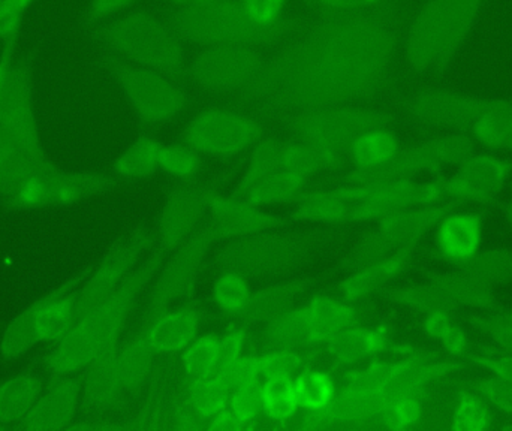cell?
Instances as JSON below:
<instances>
[{"label": "cell", "instance_id": "49", "mask_svg": "<svg viewBox=\"0 0 512 431\" xmlns=\"http://www.w3.org/2000/svg\"><path fill=\"white\" fill-rule=\"evenodd\" d=\"M424 333L430 339L436 340L450 357H468V336L465 330L454 321L453 313L438 312L424 316Z\"/></svg>", "mask_w": 512, "mask_h": 431}, {"label": "cell", "instance_id": "56", "mask_svg": "<svg viewBox=\"0 0 512 431\" xmlns=\"http://www.w3.org/2000/svg\"><path fill=\"white\" fill-rule=\"evenodd\" d=\"M246 14L258 24H273L285 17L289 0H240Z\"/></svg>", "mask_w": 512, "mask_h": 431}, {"label": "cell", "instance_id": "3", "mask_svg": "<svg viewBox=\"0 0 512 431\" xmlns=\"http://www.w3.org/2000/svg\"><path fill=\"white\" fill-rule=\"evenodd\" d=\"M348 226L268 229L251 237L221 243L213 256L219 271L249 280H276L298 273L345 238Z\"/></svg>", "mask_w": 512, "mask_h": 431}, {"label": "cell", "instance_id": "43", "mask_svg": "<svg viewBox=\"0 0 512 431\" xmlns=\"http://www.w3.org/2000/svg\"><path fill=\"white\" fill-rule=\"evenodd\" d=\"M221 334H200L192 340L182 355V373L185 382L201 381L215 375L221 361Z\"/></svg>", "mask_w": 512, "mask_h": 431}, {"label": "cell", "instance_id": "2", "mask_svg": "<svg viewBox=\"0 0 512 431\" xmlns=\"http://www.w3.org/2000/svg\"><path fill=\"white\" fill-rule=\"evenodd\" d=\"M167 253L159 249L107 297L93 304L57 342L48 345L38 364L50 373H75L122 342L129 319L149 289Z\"/></svg>", "mask_w": 512, "mask_h": 431}, {"label": "cell", "instance_id": "37", "mask_svg": "<svg viewBox=\"0 0 512 431\" xmlns=\"http://www.w3.org/2000/svg\"><path fill=\"white\" fill-rule=\"evenodd\" d=\"M283 170L298 174L304 179L312 180L318 174L325 171L337 170L348 164V156L342 153L333 152V150L322 149V147L313 146V144L304 143V141L292 140L282 141Z\"/></svg>", "mask_w": 512, "mask_h": 431}, {"label": "cell", "instance_id": "53", "mask_svg": "<svg viewBox=\"0 0 512 431\" xmlns=\"http://www.w3.org/2000/svg\"><path fill=\"white\" fill-rule=\"evenodd\" d=\"M469 327L489 337L501 352L512 355V322L499 312H475L466 316Z\"/></svg>", "mask_w": 512, "mask_h": 431}, {"label": "cell", "instance_id": "18", "mask_svg": "<svg viewBox=\"0 0 512 431\" xmlns=\"http://www.w3.org/2000/svg\"><path fill=\"white\" fill-rule=\"evenodd\" d=\"M261 50L237 45L204 47L188 63L186 77L209 93H240L259 74L265 63Z\"/></svg>", "mask_w": 512, "mask_h": 431}, {"label": "cell", "instance_id": "40", "mask_svg": "<svg viewBox=\"0 0 512 431\" xmlns=\"http://www.w3.org/2000/svg\"><path fill=\"white\" fill-rule=\"evenodd\" d=\"M382 297L396 306L403 309L412 310L415 313L427 316L432 313L459 312L456 306L451 303L450 298L430 280L423 279L420 283H411V285L388 286L381 292Z\"/></svg>", "mask_w": 512, "mask_h": 431}, {"label": "cell", "instance_id": "16", "mask_svg": "<svg viewBox=\"0 0 512 431\" xmlns=\"http://www.w3.org/2000/svg\"><path fill=\"white\" fill-rule=\"evenodd\" d=\"M337 189L346 200L351 201L349 225L375 223L412 207L432 206L447 201L442 177L427 182L409 179L381 185H340Z\"/></svg>", "mask_w": 512, "mask_h": 431}, {"label": "cell", "instance_id": "25", "mask_svg": "<svg viewBox=\"0 0 512 431\" xmlns=\"http://www.w3.org/2000/svg\"><path fill=\"white\" fill-rule=\"evenodd\" d=\"M322 348L328 360L340 369L364 366L370 361L379 360V357L388 352H411L405 348H397L387 328L366 327L361 322L346 328Z\"/></svg>", "mask_w": 512, "mask_h": 431}, {"label": "cell", "instance_id": "7", "mask_svg": "<svg viewBox=\"0 0 512 431\" xmlns=\"http://www.w3.org/2000/svg\"><path fill=\"white\" fill-rule=\"evenodd\" d=\"M484 0H427L403 36V59L414 74H445L471 35Z\"/></svg>", "mask_w": 512, "mask_h": 431}, {"label": "cell", "instance_id": "19", "mask_svg": "<svg viewBox=\"0 0 512 431\" xmlns=\"http://www.w3.org/2000/svg\"><path fill=\"white\" fill-rule=\"evenodd\" d=\"M216 192L197 179L177 182L165 195L156 217V249L168 255L192 237L206 222Z\"/></svg>", "mask_w": 512, "mask_h": 431}, {"label": "cell", "instance_id": "12", "mask_svg": "<svg viewBox=\"0 0 512 431\" xmlns=\"http://www.w3.org/2000/svg\"><path fill=\"white\" fill-rule=\"evenodd\" d=\"M116 185V177L108 174L66 171L54 165L50 170L24 180L0 197V201L5 209L12 212L60 209L108 194Z\"/></svg>", "mask_w": 512, "mask_h": 431}, {"label": "cell", "instance_id": "14", "mask_svg": "<svg viewBox=\"0 0 512 431\" xmlns=\"http://www.w3.org/2000/svg\"><path fill=\"white\" fill-rule=\"evenodd\" d=\"M264 137V125L254 114L212 107L189 120L182 141L204 158L228 159L254 149Z\"/></svg>", "mask_w": 512, "mask_h": 431}, {"label": "cell", "instance_id": "33", "mask_svg": "<svg viewBox=\"0 0 512 431\" xmlns=\"http://www.w3.org/2000/svg\"><path fill=\"white\" fill-rule=\"evenodd\" d=\"M117 367L126 397L141 393L149 385L155 372V358L152 346L147 342L143 330L116 348Z\"/></svg>", "mask_w": 512, "mask_h": 431}, {"label": "cell", "instance_id": "26", "mask_svg": "<svg viewBox=\"0 0 512 431\" xmlns=\"http://www.w3.org/2000/svg\"><path fill=\"white\" fill-rule=\"evenodd\" d=\"M203 321V310L194 301H188L159 313L141 325L140 330L146 334L153 352L158 357H167L180 354L192 340L197 339Z\"/></svg>", "mask_w": 512, "mask_h": 431}, {"label": "cell", "instance_id": "30", "mask_svg": "<svg viewBox=\"0 0 512 431\" xmlns=\"http://www.w3.org/2000/svg\"><path fill=\"white\" fill-rule=\"evenodd\" d=\"M424 279L435 283L459 310L493 313L504 309L493 288L478 282L477 279L457 268L447 271H426Z\"/></svg>", "mask_w": 512, "mask_h": 431}, {"label": "cell", "instance_id": "10", "mask_svg": "<svg viewBox=\"0 0 512 431\" xmlns=\"http://www.w3.org/2000/svg\"><path fill=\"white\" fill-rule=\"evenodd\" d=\"M292 138L348 156L355 140L375 129L393 128L396 117L360 104L316 108L282 117Z\"/></svg>", "mask_w": 512, "mask_h": 431}, {"label": "cell", "instance_id": "1", "mask_svg": "<svg viewBox=\"0 0 512 431\" xmlns=\"http://www.w3.org/2000/svg\"><path fill=\"white\" fill-rule=\"evenodd\" d=\"M396 5L357 12H321L265 60L237 93L262 116L285 117L375 98L391 84L402 47Z\"/></svg>", "mask_w": 512, "mask_h": 431}, {"label": "cell", "instance_id": "31", "mask_svg": "<svg viewBox=\"0 0 512 431\" xmlns=\"http://www.w3.org/2000/svg\"><path fill=\"white\" fill-rule=\"evenodd\" d=\"M304 304L309 319L313 346H324L346 328L360 322V312L354 303L337 295H316Z\"/></svg>", "mask_w": 512, "mask_h": 431}, {"label": "cell", "instance_id": "21", "mask_svg": "<svg viewBox=\"0 0 512 431\" xmlns=\"http://www.w3.org/2000/svg\"><path fill=\"white\" fill-rule=\"evenodd\" d=\"M81 372L50 373L41 396L23 420L12 429L26 431L68 430L80 415Z\"/></svg>", "mask_w": 512, "mask_h": 431}, {"label": "cell", "instance_id": "6", "mask_svg": "<svg viewBox=\"0 0 512 431\" xmlns=\"http://www.w3.org/2000/svg\"><path fill=\"white\" fill-rule=\"evenodd\" d=\"M168 23L188 44L198 47H276L300 32L303 23L285 15L273 24H258L246 14L240 0H213L206 5L174 9Z\"/></svg>", "mask_w": 512, "mask_h": 431}, {"label": "cell", "instance_id": "13", "mask_svg": "<svg viewBox=\"0 0 512 431\" xmlns=\"http://www.w3.org/2000/svg\"><path fill=\"white\" fill-rule=\"evenodd\" d=\"M475 152V141L468 134L439 135L412 146L402 147L400 152L382 167L373 170H349L343 176L342 185L363 186L417 179L420 174L441 173L444 168L459 165Z\"/></svg>", "mask_w": 512, "mask_h": 431}, {"label": "cell", "instance_id": "55", "mask_svg": "<svg viewBox=\"0 0 512 431\" xmlns=\"http://www.w3.org/2000/svg\"><path fill=\"white\" fill-rule=\"evenodd\" d=\"M140 0H89L83 12V24L89 27L131 11Z\"/></svg>", "mask_w": 512, "mask_h": 431}, {"label": "cell", "instance_id": "35", "mask_svg": "<svg viewBox=\"0 0 512 431\" xmlns=\"http://www.w3.org/2000/svg\"><path fill=\"white\" fill-rule=\"evenodd\" d=\"M45 379L38 372H21L0 384V427H14L41 396Z\"/></svg>", "mask_w": 512, "mask_h": 431}, {"label": "cell", "instance_id": "4", "mask_svg": "<svg viewBox=\"0 0 512 431\" xmlns=\"http://www.w3.org/2000/svg\"><path fill=\"white\" fill-rule=\"evenodd\" d=\"M36 60V50H27L17 54L12 63L8 92L0 111V197L56 165L42 146L36 116Z\"/></svg>", "mask_w": 512, "mask_h": 431}, {"label": "cell", "instance_id": "29", "mask_svg": "<svg viewBox=\"0 0 512 431\" xmlns=\"http://www.w3.org/2000/svg\"><path fill=\"white\" fill-rule=\"evenodd\" d=\"M89 267H84L74 276L60 283L59 291L53 300L45 307L35 325L36 345H51L62 339L80 318V300L78 288L90 273Z\"/></svg>", "mask_w": 512, "mask_h": 431}, {"label": "cell", "instance_id": "62", "mask_svg": "<svg viewBox=\"0 0 512 431\" xmlns=\"http://www.w3.org/2000/svg\"><path fill=\"white\" fill-rule=\"evenodd\" d=\"M499 430L512 431V418L507 423L501 424V426L496 427Z\"/></svg>", "mask_w": 512, "mask_h": 431}, {"label": "cell", "instance_id": "38", "mask_svg": "<svg viewBox=\"0 0 512 431\" xmlns=\"http://www.w3.org/2000/svg\"><path fill=\"white\" fill-rule=\"evenodd\" d=\"M309 182L310 180L291 173V171L280 170L265 177L242 194L236 195V197L230 195V197L264 207V209L279 206V204H295L309 191Z\"/></svg>", "mask_w": 512, "mask_h": 431}, {"label": "cell", "instance_id": "32", "mask_svg": "<svg viewBox=\"0 0 512 431\" xmlns=\"http://www.w3.org/2000/svg\"><path fill=\"white\" fill-rule=\"evenodd\" d=\"M351 206L337 188L307 191L288 216L294 225L349 226Z\"/></svg>", "mask_w": 512, "mask_h": 431}, {"label": "cell", "instance_id": "22", "mask_svg": "<svg viewBox=\"0 0 512 431\" xmlns=\"http://www.w3.org/2000/svg\"><path fill=\"white\" fill-rule=\"evenodd\" d=\"M206 225L215 235L218 244H221L225 241L251 237L268 229L291 226L294 223L289 216L276 215L264 207L216 192L210 203Z\"/></svg>", "mask_w": 512, "mask_h": 431}, {"label": "cell", "instance_id": "23", "mask_svg": "<svg viewBox=\"0 0 512 431\" xmlns=\"http://www.w3.org/2000/svg\"><path fill=\"white\" fill-rule=\"evenodd\" d=\"M116 348L117 345L81 370L80 415L83 420H101L128 399L117 367Z\"/></svg>", "mask_w": 512, "mask_h": 431}, {"label": "cell", "instance_id": "59", "mask_svg": "<svg viewBox=\"0 0 512 431\" xmlns=\"http://www.w3.org/2000/svg\"><path fill=\"white\" fill-rule=\"evenodd\" d=\"M468 361L472 367L484 370L489 375L499 376V378L512 379V355L492 354V355H468Z\"/></svg>", "mask_w": 512, "mask_h": 431}, {"label": "cell", "instance_id": "54", "mask_svg": "<svg viewBox=\"0 0 512 431\" xmlns=\"http://www.w3.org/2000/svg\"><path fill=\"white\" fill-rule=\"evenodd\" d=\"M469 388L480 394L492 406L493 411L512 418V379L484 376L472 381Z\"/></svg>", "mask_w": 512, "mask_h": 431}, {"label": "cell", "instance_id": "8", "mask_svg": "<svg viewBox=\"0 0 512 431\" xmlns=\"http://www.w3.org/2000/svg\"><path fill=\"white\" fill-rule=\"evenodd\" d=\"M462 204L445 201L432 206L412 207L375 222L337 264V271L355 270L370 262L381 261L406 249H418L421 241L435 231L445 216L462 209Z\"/></svg>", "mask_w": 512, "mask_h": 431}, {"label": "cell", "instance_id": "58", "mask_svg": "<svg viewBox=\"0 0 512 431\" xmlns=\"http://www.w3.org/2000/svg\"><path fill=\"white\" fill-rule=\"evenodd\" d=\"M26 12L9 2L0 0V41H8L11 38H20L23 29Z\"/></svg>", "mask_w": 512, "mask_h": 431}, {"label": "cell", "instance_id": "52", "mask_svg": "<svg viewBox=\"0 0 512 431\" xmlns=\"http://www.w3.org/2000/svg\"><path fill=\"white\" fill-rule=\"evenodd\" d=\"M424 396H399L388 400L379 415L378 427L403 431L415 429L423 420Z\"/></svg>", "mask_w": 512, "mask_h": 431}, {"label": "cell", "instance_id": "20", "mask_svg": "<svg viewBox=\"0 0 512 431\" xmlns=\"http://www.w3.org/2000/svg\"><path fill=\"white\" fill-rule=\"evenodd\" d=\"M512 179V159L472 153L457 165L456 173L442 177L447 201L490 206Z\"/></svg>", "mask_w": 512, "mask_h": 431}, {"label": "cell", "instance_id": "61", "mask_svg": "<svg viewBox=\"0 0 512 431\" xmlns=\"http://www.w3.org/2000/svg\"><path fill=\"white\" fill-rule=\"evenodd\" d=\"M502 210H504L505 220H507L512 231V179L510 182V192H508L507 201H505L504 209Z\"/></svg>", "mask_w": 512, "mask_h": 431}, {"label": "cell", "instance_id": "27", "mask_svg": "<svg viewBox=\"0 0 512 431\" xmlns=\"http://www.w3.org/2000/svg\"><path fill=\"white\" fill-rule=\"evenodd\" d=\"M415 253L417 249L402 250L381 261L370 262L348 271V274L337 283V297L357 304L358 301L367 300L372 295L384 291L394 280L408 271L414 262Z\"/></svg>", "mask_w": 512, "mask_h": 431}, {"label": "cell", "instance_id": "51", "mask_svg": "<svg viewBox=\"0 0 512 431\" xmlns=\"http://www.w3.org/2000/svg\"><path fill=\"white\" fill-rule=\"evenodd\" d=\"M468 135L487 149L512 150V105L478 120Z\"/></svg>", "mask_w": 512, "mask_h": 431}, {"label": "cell", "instance_id": "11", "mask_svg": "<svg viewBox=\"0 0 512 431\" xmlns=\"http://www.w3.org/2000/svg\"><path fill=\"white\" fill-rule=\"evenodd\" d=\"M218 244L209 226L204 225L185 243L168 253L147 289L141 325L177 303L195 300L198 282L213 247Z\"/></svg>", "mask_w": 512, "mask_h": 431}, {"label": "cell", "instance_id": "36", "mask_svg": "<svg viewBox=\"0 0 512 431\" xmlns=\"http://www.w3.org/2000/svg\"><path fill=\"white\" fill-rule=\"evenodd\" d=\"M59 291V286L51 289L47 294L33 301L26 309L21 310L0 334V357L5 361H15L24 357L27 352L35 348V325L39 316L44 312L54 295Z\"/></svg>", "mask_w": 512, "mask_h": 431}, {"label": "cell", "instance_id": "24", "mask_svg": "<svg viewBox=\"0 0 512 431\" xmlns=\"http://www.w3.org/2000/svg\"><path fill=\"white\" fill-rule=\"evenodd\" d=\"M321 276H289L252 291L248 306L233 318L243 328L264 325L280 313L300 304L301 298L321 283Z\"/></svg>", "mask_w": 512, "mask_h": 431}, {"label": "cell", "instance_id": "17", "mask_svg": "<svg viewBox=\"0 0 512 431\" xmlns=\"http://www.w3.org/2000/svg\"><path fill=\"white\" fill-rule=\"evenodd\" d=\"M156 249L155 231L149 226H137L117 238L96 264H92L86 280L78 288L80 316L122 285L138 265Z\"/></svg>", "mask_w": 512, "mask_h": 431}, {"label": "cell", "instance_id": "41", "mask_svg": "<svg viewBox=\"0 0 512 431\" xmlns=\"http://www.w3.org/2000/svg\"><path fill=\"white\" fill-rule=\"evenodd\" d=\"M399 137L391 128L375 129L361 135L348 150L351 170H373L390 162L402 149Z\"/></svg>", "mask_w": 512, "mask_h": 431}, {"label": "cell", "instance_id": "39", "mask_svg": "<svg viewBox=\"0 0 512 431\" xmlns=\"http://www.w3.org/2000/svg\"><path fill=\"white\" fill-rule=\"evenodd\" d=\"M162 147L164 143L153 135H140L113 162V176L128 182L155 176L161 167Z\"/></svg>", "mask_w": 512, "mask_h": 431}, {"label": "cell", "instance_id": "15", "mask_svg": "<svg viewBox=\"0 0 512 431\" xmlns=\"http://www.w3.org/2000/svg\"><path fill=\"white\" fill-rule=\"evenodd\" d=\"M512 99L483 98L447 89H424L403 101L406 116L424 128L469 134L478 120L511 107Z\"/></svg>", "mask_w": 512, "mask_h": 431}, {"label": "cell", "instance_id": "42", "mask_svg": "<svg viewBox=\"0 0 512 431\" xmlns=\"http://www.w3.org/2000/svg\"><path fill=\"white\" fill-rule=\"evenodd\" d=\"M295 376H268L261 384L262 415L274 423H288L300 412Z\"/></svg>", "mask_w": 512, "mask_h": 431}, {"label": "cell", "instance_id": "5", "mask_svg": "<svg viewBox=\"0 0 512 431\" xmlns=\"http://www.w3.org/2000/svg\"><path fill=\"white\" fill-rule=\"evenodd\" d=\"M87 30L104 53L162 72L174 80L186 77L185 41L168 21L153 12L131 9Z\"/></svg>", "mask_w": 512, "mask_h": 431}, {"label": "cell", "instance_id": "48", "mask_svg": "<svg viewBox=\"0 0 512 431\" xmlns=\"http://www.w3.org/2000/svg\"><path fill=\"white\" fill-rule=\"evenodd\" d=\"M252 291L251 280L245 276L233 271H221L212 286L213 303L233 319L248 306Z\"/></svg>", "mask_w": 512, "mask_h": 431}, {"label": "cell", "instance_id": "63", "mask_svg": "<svg viewBox=\"0 0 512 431\" xmlns=\"http://www.w3.org/2000/svg\"><path fill=\"white\" fill-rule=\"evenodd\" d=\"M0 45H2V41H0Z\"/></svg>", "mask_w": 512, "mask_h": 431}, {"label": "cell", "instance_id": "44", "mask_svg": "<svg viewBox=\"0 0 512 431\" xmlns=\"http://www.w3.org/2000/svg\"><path fill=\"white\" fill-rule=\"evenodd\" d=\"M453 268L469 274L490 288L508 285L512 283V249H480L471 259Z\"/></svg>", "mask_w": 512, "mask_h": 431}, {"label": "cell", "instance_id": "50", "mask_svg": "<svg viewBox=\"0 0 512 431\" xmlns=\"http://www.w3.org/2000/svg\"><path fill=\"white\" fill-rule=\"evenodd\" d=\"M203 159L204 156L185 141L164 144L159 171L177 182H188V180L197 179L198 174L203 170Z\"/></svg>", "mask_w": 512, "mask_h": 431}, {"label": "cell", "instance_id": "47", "mask_svg": "<svg viewBox=\"0 0 512 431\" xmlns=\"http://www.w3.org/2000/svg\"><path fill=\"white\" fill-rule=\"evenodd\" d=\"M492 406L471 388L460 390L454 403L450 429L453 431H486L493 429Z\"/></svg>", "mask_w": 512, "mask_h": 431}, {"label": "cell", "instance_id": "46", "mask_svg": "<svg viewBox=\"0 0 512 431\" xmlns=\"http://www.w3.org/2000/svg\"><path fill=\"white\" fill-rule=\"evenodd\" d=\"M280 152H282V140L262 138L251 150V156H249L248 165H246L242 177L228 195L236 197V195L242 194L246 189L261 182L265 177L283 170Z\"/></svg>", "mask_w": 512, "mask_h": 431}, {"label": "cell", "instance_id": "45", "mask_svg": "<svg viewBox=\"0 0 512 431\" xmlns=\"http://www.w3.org/2000/svg\"><path fill=\"white\" fill-rule=\"evenodd\" d=\"M298 405L304 414L324 411L336 397L337 387L330 373L312 369L301 370L294 378Z\"/></svg>", "mask_w": 512, "mask_h": 431}, {"label": "cell", "instance_id": "9", "mask_svg": "<svg viewBox=\"0 0 512 431\" xmlns=\"http://www.w3.org/2000/svg\"><path fill=\"white\" fill-rule=\"evenodd\" d=\"M101 68L113 78L120 92L147 128L165 125L185 113L189 95L174 78L102 53Z\"/></svg>", "mask_w": 512, "mask_h": 431}, {"label": "cell", "instance_id": "60", "mask_svg": "<svg viewBox=\"0 0 512 431\" xmlns=\"http://www.w3.org/2000/svg\"><path fill=\"white\" fill-rule=\"evenodd\" d=\"M164 2L170 3L174 9H179L189 8V6L206 5V3L213 2V0H164Z\"/></svg>", "mask_w": 512, "mask_h": 431}, {"label": "cell", "instance_id": "57", "mask_svg": "<svg viewBox=\"0 0 512 431\" xmlns=\"http://www.w3.org/2000/svg\"><path fill=\"white\" fill-rule=\"evenodd\" d=\"M321 12H357L397 5L400 0H306Z\"/></svg>", "mask_w": 512, "mask_h": 431}, {"label": "cell", "instance_id": "28", "mask_svg": "<svg viewBox=\"0 0 512 431\" xmlns=\"http://www.w3.org/2000/svg\"><path fill=\"white\" fill-rule=\"evenodd\" d=\"M486 215L483 212L450 213L435 228V246L439 256L457 267L481 249Z\"/></svg>", "mask_w": 512, "mask_h": 431}, {"label": "cell", "instance_id": "34", "mask_svg": "<svg viewBox=\"0 0 512 431\" xmlns=\"http://www.w3.org/2000/svg\"><path fill=\"white\" fill-rule=\"evenodd\" d=\"M261 339L267 351H303L313 348L304 304H297L265 322Z\"/></svg>", "mask_w": 512, "mask_h": 431}]
</instances>
